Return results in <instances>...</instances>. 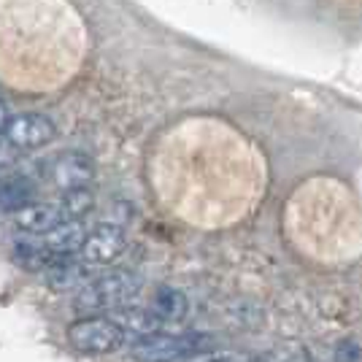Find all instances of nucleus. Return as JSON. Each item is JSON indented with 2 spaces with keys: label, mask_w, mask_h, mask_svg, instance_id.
I'll list each match as a JSON object with an SVG mask.
<instances>
[{
  "label": "nucleus",
  "mask_w": 362,
  "mask_h": 362,
  "mask_svg": "<svg viewBox=\"0 0 362 362\" xmlns=\"http://www.w3.org/2000/svg\"><path fill=\"white\" fill-rule=\"evenodd\" d=\"M138 292H141V279L136 273L117 271L84 284L78 289L74 305L76 311H106V308L127 305Z\"/></svg>",
  "instance_id": "1"
},
{
  "label": "nucleus",
  "mask_w": 362,
  "mask_h": 362,
  "mask_svg": "<svg viewBox=\"0 0 362 362\" xmlns=\"http://www.w3.org/2000/svg\"><path fill=\"white\" fill-rule=\"evenodd\" d=\"M211 344L214 341L203 332H181V335L151 332L133 344V357L141 362H176L209 351Z\"/></svg>",
  "instance_id": "2"
},
{
  "label": "nucleus",
  "mask_w": 362,
  "mask_h": 362,
  "mask_svg": "<svg viewBox=\"0 0 362 362\" xmlns=\"http://www.w3.org/2000/svg\"><path fill=\"white\" fill-rule=\"evenodd\" d=\"M127 332L117 319L84 317L68 327V341L81 354H111L124 346Z\"/></svg>",
  "instance_id": "3"
},
{
  "label": "nucleus",
  "mask_w": 362,
  "mask_h": 362,
  "mask_svg": "<svg viewBox=\"0 0 362 362\" xmlns=\"http://www.w3.org/2000/svg\"><path fill=\"white\" fill-rule=\"evenodd\" d=\"M127 249V235L119 225H111V222H103V225H95L87 233L84 238V246H81V255L87 262L92 265H108L114 262L117 257L124 255Z\"/></svg>",
  "instance_id": "4"
},
{
  "label": "nucleus",
  "mask_w": 362,
  "mask_h": 362,
  "mask_svg": "<svg viewBox=\"0 0 362 362\" xmlns=\"http://www.w3.org/2000/svg\"><path fill=\"white\" fill-rule=\"evenodd\" d=\"M6 136L14 141L19 149H41L49 141H54L57 136V127L54 122L44 117V114H19V117H11L6 130Z\"/></svg>",
  "instance_id": "5"
},
{
  "label": "nucleus",
  "mask_w": 362,
  "mask_h": 362,
  "mask_svg": "<svg viewBox=\"0 0 362 362\" xmlns=\"http://www.w3.org/2000/svg\"><path fill=\"white\" fill-rule=\"evenodd\" d=\"M49 176L54 181V187H60V189L87 187L95 179V163L81 151H62L60 157H54Z\"/></svg>",
  "instance_id": "6"
},
{
  "label": "nucleus",
  "mask_w": 362,
  "mask_h": 362,
  "mask_svg": "<svg viewBox=\"0 0 362 362\" xmlns=\"http://www.w3.org/2000/svg\"><path fill=\"white\" fill-rule=\"evenodd\" d=\"M46 284L54 289V292H65V289H81L90 281V268H87V259L78 262L74 259V255H62L52 257V262L46 265L44 271Z\"/></svg>",
  "instance_id": "7"
},
{
  "label": "nucleus",
  "mask_w": 362,
  "mask_h": 362,
  "mask_svg": "<svg viewBox=\"0 0 362 362\" xmlns=\"http://www.w3.org/2000/svg\"><path fill=\"white\" fill-rule=\"evenodd\" d=\"M14 222L19 230L30 233V235H44L52 227H57L62 219L60 206H52V203H28L22 206L19 211H14Z\"/></svg>",
  "instance_id": "8"
},
{
  "label": "nucleus",
  "mask_w": 362,
  "mask_h": 362,
  "mask_svg": "<svg viewBox=\"0 0 362 362\" xmlns=\"http://www.w3.org/2000/svg\"><path fill=\"white\" fill-rule=\"evenodd\" d=\"M84 238H87V227L81 225V219H65L57 227H52L49 233H44V241L41 243L54 257H62L81 252Z\"/></svg>",
  "instance_id": "9"
},
{
  "label": "nucleus",
  "mask_w": 362,
  "mask_h": 362,
  "mask_svg": "<svg viewBox=\"0 0 362 362\" xmlns=\"http://www.w3.org/2000/svg\"><path fill=\"white\" fill-rule=\"evenodd\" d=\"M35 184L22 173H11L0 179V211H19L22 206H28L35 200Z\"/></svg>",
  "instance_id": "10"
},
{
  "label": "nucleus",
  "mask_w": 362,
  "mask_h": 362,
  "mask_svg": "<svg viewBox=\"0 0 362 362\" xmlns=\"http://www.w3.org/2000/svg\"><path fill=\"white\" fill-rule=\"evenodd\" d=\"M151 311L160 322H168V325H176V322H184L187 314H189V300L181 289L173 287H160L154 292V300H151Z\"/></svg>",
  "instance_id": "11"
},
{
  "label": "nucleus",
  "mask_w": 362,
  "mask_h": 362,
  "mask_svg": "<svg viewBox=\"0 0 362 362\" xmlns=\"http://www.w3.org/2000/svg\"><path fill=\"white\" fill-rule=\"evenodd\" d=\"M117 322L122 325L124 332H136V335H151V332L160 330V319L154 317V311H146V308H136V305H119V314H117Z\"/></svg>",
  "instance_id": "12"
},
{
  "label": "nucleus",
  "mask_w": 362,
  "mask_h": 362,
  "mask_svg": "<svg viewBox=\"0 0 362 362\" xmlns=\"http://www.w3.org/2000/svg\"><path fill=\"white\" fill-rule=\"evenodd\" d=\"M14 262L19 268L33 273H41L52 262V252L46 249L44 243H35V241H14Z\"/></svg>",
  "instance_id": "13"
},
{
  "label": "nucleus",
  "mask_w": 362,
  "mask_h": 362,
  "mask_svg": "<svg viewBox=\"0 0 362 362\" xmlns=\"http://www.w3.org/2000/svg\"><path fill=\"white\" fill-rule=\"evenodd\" d=\"M57 206H60L62 211V219H84L95 209V195H92L87 187L62 189V197Z\"/></svg>",
  "instance_id": "14"
},
{
  "label": "nucleus",
  "mask_w": 362,
  "mask_h": 362,
  "mask_svg": "<svg viewBox=\"0 0 362 362\" xmlns=\"http://www.w3.org/2000/svg\"><path fill=\"white\" fill-rule=\"evenodd\" d=\"M19 157H22V149L16 146L11 138L6 136V133H0V168H11L19 163Z\"/></svg>",
  "instance_id": "15"
},
{
  "label": "nucleus",
  "mask_w": 362,
  "mask_h": 362,
  "mask_svg": "<svg viewBox=\"0 0 362 362\" xmlns=\"http://www.w3.org/2000/svg\"><path fill=\"white\" fill-rule=\"evenodd\" d=\"M184 362H233V357L230 354H209V351H203V354L187 357Z\"/></svg>",
  "instance_id": "16"
},
{
  "label": "nucleus",
  "mask_w": 362,
  "mask_h": 362,
  "mask_svg": "<svg viewBox=\"0 0 362 362\" xmlns=\"http://www.w3.org/2000/svg\"><path fill=\"white\" fill-rule=\"evenodd\" d=\"M6 124H8V108H6V103L0 100V133L6 130Z\"/></svg>",
  "instance_id": "17"
},
{
  "label": "nucleus",
  "mask_w": 362,
  "mask_h": 362,
  "mask_svg": "<svg viewBox=\"0 0 362 362\" xmlns=\"http://www.w3.org/2000/svg\"><path fill=\"white\" fill-rule=\"evenodd\" d=\"M233 362H268V360H265V357H243V360H235V357H233Z\"/></svg>",
  "instance_id": "18"
}]
</instances>
